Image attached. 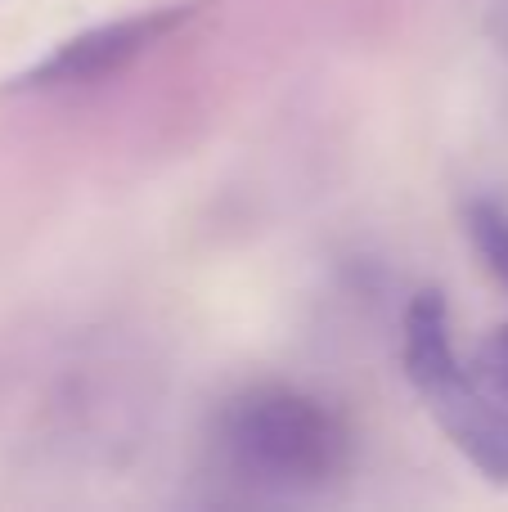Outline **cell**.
Segmentation results:
<instances>
[{
    "label": "cell",
    "instance_id": "5b68a950",
    "mask_svg": "<svg viewBox=\"0 0 508 512\" xmlns=\"http://www.w3.org/2000/svg\"><path fill=\"white\" fill-rule=\"evenodd\" d=\"M468 369H473V378L508 409V324L495 328L491 337H482V346L473 351V364H468Z\"/></svg>",
    "mask_w": 508,
    "mask_h": 512
},
{
    "label": "cell",
    "instance_id": "8992f818",
    "mask_svg": "<svg viewBox=\"0 0 508 512\" xmlns=\"http://www.w3.org/2000/svg\"><path fill=\"white\" fill-rule=\"evenodd\" d=\"M500 45H504V54H508V0L500 5Z\"/></svg>",
    "mask_w": 508,
    "mask_h": 512
},
{
    "label": "cell",
    "instance_id": "6da1fadb",
    "mask_svg": "<svg viewBox=\"0 0 508 512\" xmlns=\"http://www.w3.org/2000/svg\"><path fill=\"white\" fill-rule=\"evenodd\" d=\"M216 459L257 495H320L347 472L351 432L306 391L252 387L216 414Z\"/></svg>",
    "mask_w": 508,
    "mask_h": 512
},
{
    "label": "cell",
    "instance_id": "7a4b0ae2",
    "mask_svg": "<svg viewBox=\"0 0 508 512\" xmlns=\"http://www.w3.org/2000/svg\"><path fill=\"white\" fill-rule=\"evenodd\" d=\"M405 373L441 432L486 477L508 486V409L459 364L441 292H419L405 315Z\"/></svg>",
    "mask_w": 508,
    "mask_h": 512
},
{
    "label": "cell",
    "instance_id": "277c9868",
    "mask_svg": "<svg viewBox=\"0 0 508 512\" xmlns=\"http://www.w3.org/2000/svg\"><path fill=\"white\" fill-rule=\"evenodd\" d=\"M464 221H468V234H473V248L482 252L486 270L508 288V207L491 203V198H477Z\"/></svg>",
    "mask_w": 508,
    "mask_h": 512
},
{
    "label": "cell",
    "instance_id": "3957f363",
    "mask_svg": "<svg viewBox=\"0 0 508 512\" xmlns=\"http://www.w3.org/2000/svg\"><path fill=\"white\" fill-rule=\"evenodd\" d=\"M185 18H189L185 5H167V9H144V14L90 27V32L54 45L18 86H86V81L113 77L131 59H140L153 41H162L176 23H185Z\"/></svg>",
    "mask_w": 508,
    "mask_h": 512
}]
</instances>
